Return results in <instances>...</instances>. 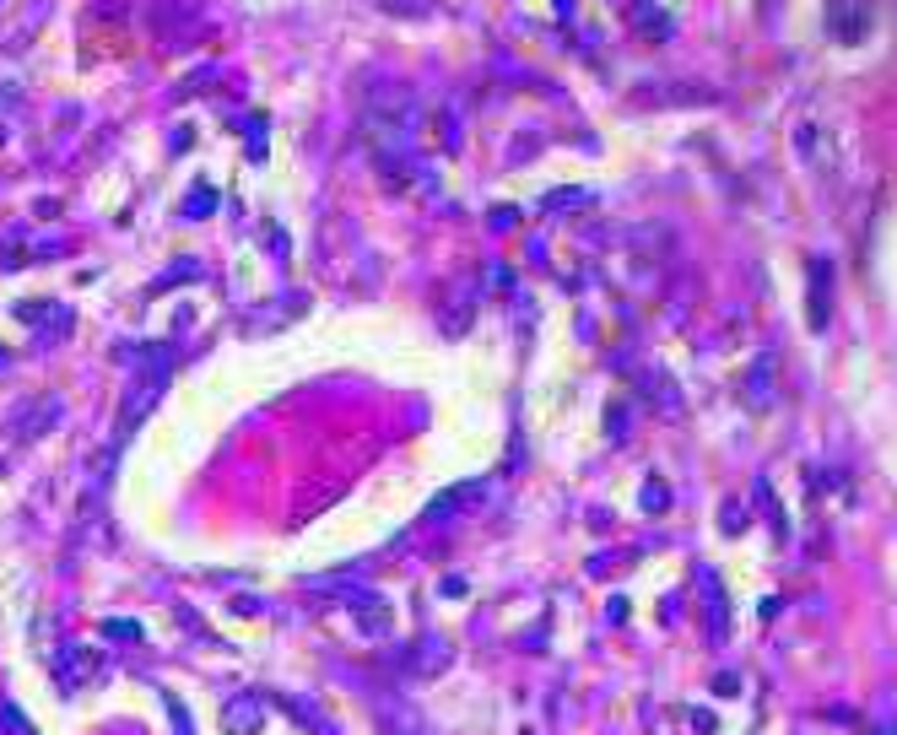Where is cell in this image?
I'll return each mask as SVG.
<instances>
[{
	"label": "cell",
	"mask_w": 897,
	"mask_h": 735,
	"mask_svg": "<svg viewBox=\"0 0 897 735\" xmlns=\"http://www.w3.org/2000/svg\"><path fill=\"white\" fill-rule=\"evenodd\" d=\"M471 319H476V282H454L444 298V314H438V330L444 336H465Z\"/></svg>",
	"instance_id": "cell-2"
},
{
	"label": "cell",
	"mask_w": 897,
	"mask_h": 735,
	"mask_svg": "<svg viewBox=\"0 0 897 735\" xmlns=\"http://www.w3.org/2000/svg\"><path fill=\"white\" fill-rule=\"evenodd\" d=\"M357 611V627H363L368 638H379V633H390V606L384 600H373V595H363V606H352Z\"/></svg>",
	"instance_id": "cell-7"
},
{
	"label": "cell",
	"mask_w": 897,
	"mask_h": 735,
	"mask_svg": "<svg viewBox=\"0 0 897 735\" xmlns=\"http://www.w3.org/2000/svg\"><path fill=\"white\" fill-rule=\"evenodd\" d=\"M746 525V509L741 503H725V530H741Z\"/></svg>",
	"instance_id": "cell-12"
},
{
	"label": "cell",
	"mask_w": 897,
	"mask_h": 735,
	"mask_svg": "<svg viewBox=\"0 0 897 735\" xmlns=\"http://www.w3.org/2000/svg\"><path fill=\"white\" fill-rule=\"evenodd\" d=\"M0 730H6V735H33V725L22 719L17 703H0Z\"/></svg>",
	"instance_id": "cell-9"
},
{
	"label": "cell",
	"mask_w": 897,
	"mask_h": 735,
	"mask_svg": "<svg viewBox=\"0 0 897 735\" xmlns=\"http://www.w3.org/2000/svg\"><path fill=\"white\" fill-rule=\"evenodd\" d=\"M82 671H92V660H87V649H76V644H65L60 654H55V681L65 692L76 687V681H82Z\"/></svg>",
	"instance_id": "cell-6"
},
{
	"label": "cell",
	"mask_w": 897,
	"mask_h": 735,
	"mask_svg": "<svg viewBox=\"0 0 897 735\" xmlns=\"http://www.w3.org/2000/svg\"><path fill=\"white\" fill-rule=\"evenodd\" d=\"M384 11H395V17H433V0H384Z\"/></svg>",
	"instance_id": "cell-10"
},
{
	"label": "cell",
	"mask_w": 897,
	"mask_h": 735,
	"mask_svg": "<svg viewBox=\"0 0 897 735\" xmlns=\"http://www.w3.org/2000/svg\"><path fill=\"white\" fill-rule=\"evenodd\" d=\"M698 584H703L708 638H714V649H725V638H730V600H725V584H719V573H714V568H698Z\"/></svg>",
	"instance_id": "cell-1"
},
{
	"label": "cell",
	"mask_w": 897,
	"mask_h": 735,
	"mask_svg": "<svg viewBox=\"0 0 897 735\" xmlns=\"http://www.w3.org/2000/svg\"><path fill=\"white\" fill-rule=\"evenodd\" d=\"M157 384H163V373H157L152 384H141V406H152V400H157ZM136 422H141V411H130V406H125V417H119V438H125Z\"/></svg>",
	"instance_id": "cell-8"
},
{
	"label": "cell",
	"mask_w": 897,
	"mask_h": 735,
	"mask_svg": "<svg viewBox=\"0 0 897 735\" xmlns=\"http://www.w3.org/2000/svg\"><path fill=\"white\" fill-rule=\"evenodd\" d=\"M471 498H481V481H465V487H449L444 498H433V503H427V525H444V519H449V514H460Z\"/></svg>",
	"instance_id": "cell-5"
},
{
	"label": "cell",
	"mask_w": 897,
	"mask_h": 735,
	"mask_svg": "<svg viewBox=\"0 0 897 735\" xmlns=\"http://www.w3.org/2000/svg\"><path fill=\"white\" fill-rule=\"evenodd\" d=\"M222 725H227V735H260V725H265V703H260V692H238V698H227Z\"/></svg>",
	"instance_id": "cell-3"
},
{
	"label": "cell",
	"mask_w": 897,
	"mask_h": 735,
	"mask_svg": "<svg viewBox=\"0 0 897 735\" xmlns=\"http://www.w3.org/2000/svg\"><path fill=\"white\" fill-rule=\"evenodd\" d=\"M103 633H109V638H130V644H136V638H141V627H136V622H109Z\"/></svg>",
	"instance_id": "cell-11"
},
{
	"label": "cell",
	"mask_w": 897,
	"mask_h": 735,
	"mask_svg": "<svg viewBox=\"0 0 897 735\" xmlns=\"http://www.w3.org/2000/svg\"><path fill=\"white\" fill-rule=\"evenodd\" d=\"M55 417H60V400H28V406L11 417V433H17V438H38Z\"/></svg>",
	"instance_id": "cell-4"
}]
</instances>
